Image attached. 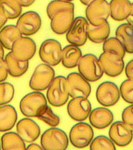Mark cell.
Returning a JSON list of instances; mask_svg holds the SVG:
<instances>
[{"instance_id":"1","label":"cell","mask_w":133,"mask_h":150,"mask_svg":"<svg viewBox=\"0 0 133 150\" xmlns=\"http://www.w3.org/2000/svg\"><path fill=\"white\" fill-rule=\"evenodd\" d=\"M46 99L54 107H61L67 103L69 98L67 78L63 76L55 77L47 89Z\"/></svg>"},{"instance_id":"2","label":"cell","mask_w":133,"mask_h":150,"mask_svg":"<svg viewBox=\"0 0 133 150\" xmlns=\"http://www.w3.org/2000/svg\"><path fill=\"white\" fill-rule=\"evenodd\" d=\"M77 66L79 73L89 82L99 81L104 74L99 58L92 54L83 55Z\"/></svg>"},{"instance_id":"3","label":"cell","mask_w":133,"mask_h":150,"mask_svg":"<svg viewBox=\"0 0 133 150\" xmlns=\"http://www.w3.org/2000/svg\"><path fill=\"white\" fill-rule=\"evenodd\" d=\"M43 149L64 150L69 146V138L66 133L56 127H51L41 137Z\"/></svg>"},{"instance_id":"4","label":"cell","mask_w":133,"mask_h":150,"mask_svg":"<svg viewBox=\"0 0 133 150\" xmlns=\"http://www.w3.org/2000/svg\"><path fill=\"white\" fill-rule=\"evenodd\" d=\"M55 77V72L51 66L45 63L41 64L33 71L29 86L34 91H44L49 88Z\"/></svg>"},{"instance_id":"5","label":"cell","mask_w":133,"mask_h":150,"mask_svg":"<svg viewBox=\"0 0 133 150\" xmlns=\"http://www.w3.org/2000/svg\"><path fill=\"white\" fill-rule=\"evenodd\" d=\"M94 138V131L91 125L79 122L71 127L69 132L70 142L77 148H84L89 146Z\"/></svg>"},{"instance_id":"6","label":"cell","mask_w":133,"mask_h":150,"mask_svg":"<svg viewBox=\"0 0 133 150\" xmlns=\"http://www.w3.org/2000/svg\"><path fill=\"white\" fill-rule=\"evenodd\" d=\"M62 46L57 40L47 39L41 45L39 55L45 64L53 67L59 65L61 62Z\"/></svg>"},{"instance_id":"7","label":"cell","mask_w":133,"mask_h":150,"mask_svg":"<svg viewBox=\"0 0 133 150\" xmlns=\"http://www.w3.org/2000/svg\"><path fill=\"white\" fill-rule=\"evenodd\" d=\"M46 104H47V101L44 94L41 91H35L27 93L21 99L19 109L25 117H35L37 111Z\"/></svg>"},{"instance_id":"8","label":"cell","mask_w":133,"mask_h":150,"mask_svg":"<svg viewBox=\"0 0 133 150\" xmlns=\"http://www.w3.org/2000/svg\"><path fill=\"white\" fill-rule=\"evenodd\" d=\"M89 22L86 18L79 16L74 19L71 28L66 33V39L70 44L83 46L87 41Z\"/></svg>"},{"instance_id":"9","label":"cell","mask_w":133,"mask_h":150,"mask_svg":"<svg viewBox=\"0 0 133 150\" xmlns=\"http://www.w3.org/2000/svg\"><path fill=\"white\" fill-rule=\"evenodd\" d=\"M85 15L89 24L100 25L110 17L109 4L106 0H95L87 7Z\"/></svg>"},{"instance_id":"10","label":"cell","mask_w":133,"mask_h":150,"mask_svg":"<svg viewBox=\"0 0 133 150\" xmlns=\"http://www.w3.org/2000/svg\"><path fill=\"white\" fill-rule=\"evenodd\" d=\"M119 88L111 81H104L99 85L96 91V98L103 107H112L120 100Z\"/></svg>"},{"instance_id":"11","label":"cell","mask_w":133,"mask_h":150,"mask_svg":"<svg viewBox=\"0 0 133 150\" xmlns=\"http://www.w3.org/2000/svg\"><path fill=\"white\" fill-rule=\"evenodd\" d=\"M42 21L39 14L33 11H29L19 17L16 26L21 34L30 36L37 33L42 27Z\"/></svg>"},{"instance_id":"12","label":"cell","mask_w":133,"mask_h":150,"mask_svg":"<svg viewBox=\"0 0 133 150\" xmlns=\"http://www.w3.org/2000/svg\"><path fill=\"white\" fill-rule=\"evenodd\" d=\"M133 127L129 126L122 121L111 123L108 131L109 138L116 146L125 147L132 142Z\"/></svg>"},{"instance_id":"13","label":"cell","mask_w":133,"mask_h":150,"mask_svg":"<svg viewBox=\"0 0 133 150\" xmlns=\"http://www.w3.org/2000/svg\"><path fill=\"white\" fill-rule=\"evenodd\" d=\"M103 71L106 75L111 77H115L122 73L125 69L123 58L110 52H103L99 58Z\"/></svg>"},{"instance_id":"14","label":"cell","mask_w":133,"mask_h":150,"mask_svg":"<svg viewBox=\"0 0 133 150\" xmlns=\"http://www.w3.org/2000/svg\"><path fill=\"white\" fill-rule=\"evenodd\" d=\"M66 78L69 97L88 98L91 93V86L87 79L77 72L69 74Z\"/></svg>"},{"instance_id":"15","label":"cell","mask_w":133,"mask_h":150,"mask_svg":"<svg viewBox=\"0 0 133 150\" xmlns=\"http://www.w3.org/2000/svg\"><path fill=\"white\" fill-rule=\"evenodd\" d=\"M67 110L72 120L76 122H83L89 117L92 106L90 101L87 98L77 97L69 101Z\"/></svg>"},{"instance_id":"16","label":"cell","mask_w":133,"mask_h":150,"mask_svg":"<svg viewBox=\"0 0 133 150\" xmlns=\"http://www.w3.org/2000/svg\"><path fill=\"white\" fill-rule=\"evenodd\" d=\"M37 46L33 39L28 36H21L12 47L11 52L19 61L29 62L34 56Z\"/></svg>"},{"instance_id":"17","label":"cell","mask_w":133,"mask_h":150,"mask_svg":"<svg viewBox=\"0 0 133 150\" xmlns=\"http://www.w3.org/2000/svg\"><path fill=\"white\" fill-rule=\"evenodd\" d=\"M17 133L24 142L31 143L36 141L40 136L39 125L30 117L23 118L16 125Z\"/></svg>"},{"instance_id":"18","label":"cell","mask_w":133,"mask_h":150,"mask_svg":"<svg viewBox=\"0 0 133 150\" xmlns=\"http://www.w3.org/2000/svg\"><path fill=\"white\" fill-rule=\"evenodd\" d=\"M92 127L98 129H104L109 127L114 120L113 112L106 107H99L91 110L89 115Z\"/></svg>"},{"instance_id":"19","label":"cell","mask_w":133,"mask_h":150,"mask_svg":"<svg viewBox=\"0 0 133 150\" xmlns=\"http://www.w3.org/2000/svg\"><path fill=\"white\" fill-rule=\"evenodd\" d=\"M74 19V11L59 12L51 19V28L53 32L57 35L65 34L71 28Z\"/></svg>"},{"instance_id":"20","label":"cell","mask_w":133,"mask_h":150,"mask_svg":"<svg viewBox=\"0 0 133 150\" xmlns=\"http://www.w3.org/2000/svg\"><path fill=\"white\" fill-rule=\"evenodd\" d=\"M110 17L117 21H122L133 15V5L130 0H110Z\"/></svg>"},{"instance_id":"21","label":"cell","mask_w":133,"mask_h":150,"mask_svg":"<svg viewBox=\"0 0 133 150\" xmlns=\"http://www.w3.org/2000/svg\"><path fill=\"white\" fill-rule=\"evenodd\" d=\"M18 112L15 108L11 105L0 106V132H8L16 124Z\"/></svg>"},{"instance_id":"22","label":"cell","mask_w":133,"mask_h":150,"mask_svg":"<svg viewBox=\"0 0 133 150\" xmlns=\"http://www.w3.org/2000/svg\"><path fill=\"white\" fill-rule=\"evenodd\" d=\"M83 54L79 47L68 45L62 49L61 63L65 67L72 69L78 66Z\"/></svg>"},{"instance_id":"23","label":"cell","mask_w":133,"mask_h":150,"mask_svg":"<svg viewBox=\"0 0 133 150\" xmlns=\"http://www.w3.org/2000/svg\"><path fill=\"white\" fill-rule=\"evenodd\" d=\"M115 38L122 43L126 52L133 53V27L125 23L120 25L115 31Z\"/></svg>"},{"instance_id":"24","label":"cell","mask_w":133,"mask_h":150,"mask_svg":"<svg viewBox=\"0 0 133 150\" xmlns=\"http://www.w3.org/2000/svg\"><path fill=\"white\" fill-rule=\"evenodd\" d=\"M110 28L107 21H104L100 25H93L89 23L87 38L95 43H102L109 38Z\"/></svg>"},{"instance_id":"25","label":"cell","mask_w":133,"mask_h":150,"mask_svg":"<svg viewBox=\"0 0 133 150\" xmlns=\"http://www.w3.org/2000/svg\"><path fill=\"white\" fill-rule=\"evenodd\" d=\"M22 34L18 28L14 25H8L0 30V43L4 49L11 50L17 40Z\"/></svg>"},{"instance_id":"26","label":"cell","mask_w":133,"mask_h":150,"mask_svg":"<svg viewBox=\"0 0 133 150\" xmlns=\"http://www.w3.org/2000/svg\"><path fill=\"white\" fill-rule=\"evenodd\" d=\"M5 62L8 67L9 75L13 77L23 76L29 68V62L19 61L14 57L12 52H9L5 57Z\"/></svg>"},{"instance_id":"27","label":"cell","mask_w":133,"mask_h":150,"mask_svg":"<svg viewBox=\"0 0 133 150\" xmlns=\"http://www.w3.org/2000/svg\"><path fill=\"white\" fill-rule=\"evenodd\" d=\"M1 148L4 150L26 149L25 142L21 139L18 133L6 132L1 137Z\"/></svg>"},{"instance_id":"28","label":"cell","mask_w":133,"mask_h":150,"mask_svg":"<svg viewBox=\"0 0 133 150\" xmlns=\"http://www.w3.org/2000/svg\"><path fill=\"white\" fill-rule=\"evenodd\" d=\"M0 11L8 19H14L21 15L22 6L17 0H0Z\"/></svg>"},{"instance_id":"29","label":"cell","mask_w":133,"mask_h":150,"mask_svg":"<svg viewBox=\"0 0 133 150\" xmlns=\"http://www.w3.org/2000/svg\"><path fill=\"white\" fill-rule=\"evenodd\" d=\"M35 117L42 121L50 127H57L60 123L59 116L53 112L52 109L47 104L42 106L37 111Z\"/></svg>"},{"instance_id":"30","label":"cell","mask_w":133,"mask_h":150,"mask_svg":"<svg viewBox=\"0 0 133 150\" xmlns=\"http://www.w3.org/2000/svg\"><path fill=\"white\" fill-rule=\"evenodd\" d=\"M75 6L71 1L53 0L47 7V14L51 19L55 14L63 11H74Z\"/></svg>"},{"instance_id":"31","label":"cell","mask_w":133,"mask_h":150,"mask_svg":"<svg viewBox=\"0 0 133 150\" xmlns=\"http://www.w3.org/2000/svg\"><path fill=\"white\" fill-rule=\"evenodd\" d=\"M103 50L105 52H110L118 55L120 57L124 58L126 51L124 47L116 38H108L103 42Z\"/></svg>"},{"instance_id":"32","label":"cell","mask_w":133,"mask_h":150,"mask_svg":"<svg viewBox=\"0 0 133 150\" xmlns=\"http://www.w3.org/2000/svg\"><path fill=\"white\" fill-rule=\"evenodd\" d=\"M14 96L15 88L13 84L8 82H0V106L10 103Z\"/></svg>"},{"instance_id":"33","label":"cell","mask_w":133,"mask_h":150,"mask_svg":"<svg viewBox=\"0 0 133 150\" xmlns=\"http://www.w3.org/2000/svg\"><path fill=\"white\" fill-rule=\"evenodd\" d=\"M89 146L91 150L116 149L115 144L112 142V140L105 135H99L95 138H93L89 144Z\"/></svg>"},{"instance_id":"34","label":"cell","mask_w":133,"mask_h":150,"mask_svg":"<svg viewBox=\"0 0 133 150\" xmlns=\"http://www.w3.org/2000/svg\"><path fill=\"white\" fill-rule=\"evenodd\" d=\"M120 97L125 102L129 104L133 103V80L126 79L122 82L119 89Z\"/></svg>"},{"instance_id":"35","label":"cell","mask_w":133,"mask_h":150,"mask_svg":"<svg viewBox=\"0 0 133 150\" xmlns=\"http://www.w3.org/2000/svg\"><path fill=\"white\" fill-rule=\"evenodd\" d=\"M122 122L129 126L133 127V106L132 104L127 106L122 112Z\"/></svg>"},{"instance_id":"36","label":"cell","mask_w":133,"mask_h":150,"mask_svg":"<svg viewBox=\"0 0 133 150\" xmlns=\"http://www.w3.org/2000/svg\"><path fill=\"white\" fill-rule=\"evenodd\" d=\"M8 69L4 58L0 57V82H4L8 78Z\"/></svg>"},{"instance_id":"37","label":"cell","mask_w":133,"mask_h":150,"mask_svg":"<svg viewBox=\"0 0 133 150\" xmlns=\"http://www.w3.org/2000/svg\"><path fill=\"white\" fill-rule=\"evenodd\" d=\"M125 67V74L127 79L133 80V60L131 59L130 61H129Z\"/></svg>"},{"instance_id":"38","label":"cell","mask_w":133,"mask_h":150,"mask_svg":"<svg viewBox=\"0 0 133 150\" xmlns=\"http://www.w3.org/2000/svg\"><path fill=\"white\" fill-rule=\"evenodd\" d=\"M19 4L24 8H27V7L31 6V5L34 4L35 0H17Z\"/></svg>"},{"instance_id":"39","label":"cell","mask_w":133,"mask_h":150,"mask_svg":"<svg viewBox=\"0 0 133 150\" xmlns=\"http://www.w3.org/2000/svg\"><path fill=\"white\" fill-rule=\"evenodd\" d=\"M26 149H31V150H42L43 149L42 147L37 144L31 142L27 147H26Z\"/></svg>"},{"instance_id":"40","label":"cell","mask_w":133,"mask_h":150,"mask_svg":"<svg viewBox=\"0 0 133 150\" xmlns=\"http://www.w3.org/2000/svg\"><path fill=\"white\" fill-rule=\"evenodd\" d=\"M8 20V19L4 15L3 13H2L1 11H0V30L4 27Z\"/></svg>"},{"instance_id":"41","label":"cell","mask_w":133,"mask_h":150,"mask_svg":"<svg viewBox=\"0 0 133 150\" xmlns=\"http://www.w3.org/2000/svg\"><path fill=\"white\" fill-rule=\"evenodd\" d=\"M79 1H81L83 5H84V6H87L89 4H91L92 2L95 1V0H79Z\"/></svg>"},{"instance_id":"42","label":"cell","mask_w":133,"mask_h":150,"mask_svg":"<svg viewBox=\"0 0 133 150\" xmlns=\"http://www.w3.org/2000/svg\"><path fill=\"white\" fill-rule=\"evenodd\" d=\"M5 52H4V48L2 46V45L0 43V57L4 58L5 56Z\"/></svg>"},{"instance_id":"43","label":"cell","mask_w":133,"mask_h":150,"mask_svg":"<svg viewBox=\"0 0 133 150\" xmlns=\"http://www.w3.org/2000/svg\"><path fill=\"white\" fill-rule=\"evenodd\" d=\"M63 1H73V0H63Z\"/></svg>"},{"instance_id":"44","label":"cell","mask_w":133,"mask_h":150,"mask_svg":"<svg viewBox=\"0 0 133 150\" xmlns=\"http://www.w3.org/2000/svg\"><path fill=\"white\" fill-rule=\"evenodd\" d=\"M1 140H0V149H1Z\"/></svg>"}]
</instances>
